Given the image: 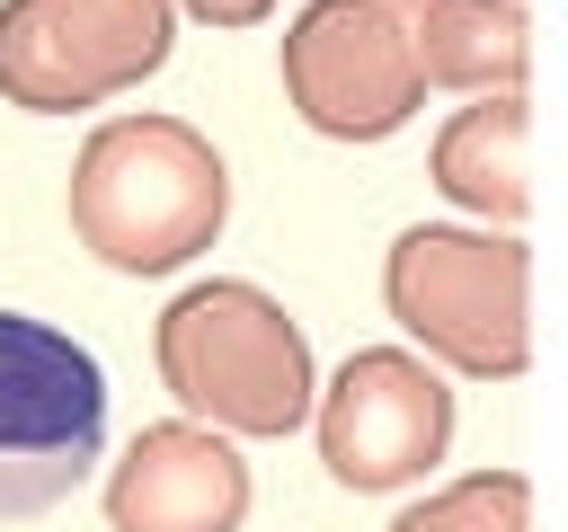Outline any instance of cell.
I'll return each mask as SVG.
<instances>
[{
    "label": "cell",
    "mask_w": 568,
    "mask_h": 532,
    "mask_svg": "<svg viewBox=\"0 0 568 532\" xmlns=\"http://www.w3.org/2000/svg\"><path fill=\"white\" fill-rule=\"evenodd\" d=\"M71 239L115 275L195 266L231 222V160L186 115H115L71 151Z\"/></svg>",
    "instance_id": "obj_1"
},
{
    "label": "cell",
    "mask_w": 568,
    "mask_h": 532,
    "mask_svg": "<svg viewBox=\"0 0 568 532\" xmlns=\"http://www.w3.org/2000/svg\"><path fill=\"white\" fill-rule=\"evenodd\" d=\"M151 364L169 381V399L213 426V434H293L311 426V337L302 319L266 293V284H240V275H213V284H186L160 328H151Z\"/></svg>",
    "instance_id": "obj_2"
},
{
    "label": "cell",
    "mask_w": 568,
    "mask_h": 532,
    "mask_svg": "<svg viewBox=\"0 0 568 532\" xmlns=\"http://www.w3.org/2000/svg\"><path fill=\"white\" fill-rule=\"evenodd\" d=\"M382 301L417 355L470 381H515L532 364V248L479 222H417L390 239Z\"/></svg>",
    "instance_id": "obj_3"
},
{
    "label": "cell",
    "mask_w": 568,
    "mask_h": 532,
    "mask_svg": "<svg viewBox=\"0 0 568 532\" xmlns=\"http://www.w3.org/2000/svg\"><path fill=\"white\" fill-rule=\"evenodd\" d=\"M106 443V372L80 337L0 310V523L62 505Z\"/></svg>",
    "instance_id": "obj_4"
},
{
    "label": "cell",
    "mask_w": 568,
    "mask_h": 532,
    "mask_svg": "<svg viewBox=\"0 0 568 532\" xmlns=\"http://www.w3.org/2000/svg\"><path fill=\"white\" fill-rule=\"evenodd\" d=\"M169 44V0H0V98L27 115H89L142 89Z\"/></svg>",
    "instance_id": "obj_5"
},
{
    "label": "cell",
    "mask_w": 568,
    "mask_h": 532,
    "mask_svg": "<svg viewBox=\"0 0 568 532\" xmlns=\"http://www.w3.org/2000/svg\"><path fill=\"white\" fill-rule=\"evenodd\" d=\"M275 71H284V106L320 142H390L426 106L408 0H311L284 27Z\"/></svg>",
    "instance_id": "obj_6"
},
{
    "label": "cell",
    "mask_w": 568,
    "mask_h": 532,
    "mask_svg": "<svg viewBox=\"0 0 568 532\" xmlns=\"http://www.w3.org/2000/svg\"><path fill=\"white\" fill-rule=\"evenodd\" d=\"M311 434H320V461L337 488L390 497L444 461L453 390L417 346H364L328 372V390H311Z\"/></svg>",
    "instance_id": "obj_7"
},
{
    "label": "cell",
    "mask_w": 568,
    "mask_h": 532,
    "mask_svg": "<svg viewBox=\"0 0 568 532\" xmlns=\"http://www.w3.org/2000/svg\"><path fill=\"white\" fill-rule=\"evenodd\" d=\"M248 523V461L231 434L169 417L142 426L106 470V532H240Z\"/></svg>",
    "instance_id": "obj_8"
},
{
    "label": "cell",
    "mask_w": 568,
    "mask_h": 532,
    "mask_svg": "<svg viewBox=\"0 0 568 532\" xmlns=\"http://www.w3.org/2000/svg\"><path fill=\"white\" fill-rule=\"evenodd\" d=\"M426 177L479 231H524V213H532V106H524V89H488L453 124H435Z\"/></svg>",
    "instance_id": "obj_9"
},
{
    "label": "cell",
    "mask_w": 568,
    "mask_h": 532,
    "mask_svg": "<svg viewBox=\"0 0 568 532\" xmlns=\"http://www.w3.org/2000/svg\"><path fill=\"white\" fill-rule=\"evenodd\" d=\"M408 44L426 89H524L532 71V9L524 0H408Z\"/></svg>",
    "instance_id": "obj_10"
},
{
    "label": "cell",
    "mask_w": 568,
    "mask_h": 532,
    "mask_svg": "<svg viewBox=\"0 0 568 532\" xmlns=\"http://www.w3.org/2000/svg\"><path fill=\"white\" fill-rule=\"evenodd\" d=\"M390 532H532V488L515 470H479V479H453V488L417 497Z\"/></svg>",
    "instance_id": "obj_11"
},
{
    "label": "cell",
    "mask_w": 568,
    "mask_h": 532,
    "mask_svg": "<svg viewBox=\"0 0 568 532\" xmlns=\"http://www.w3.org/2000/svg\"><path fill=\"white\" fill-rule=\"evenodd\" d=\"M169 9H186L204 27H257V18H275V0H169Z\"/></svg>",
    "instance_id": "obj_12"
}]
</instances>
